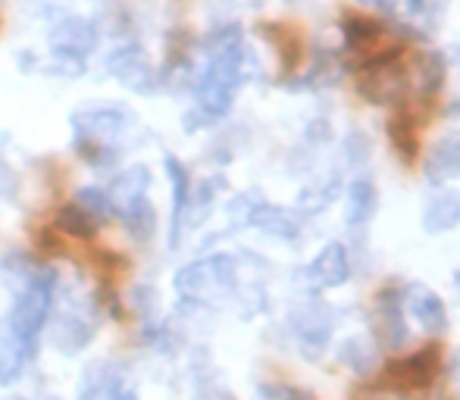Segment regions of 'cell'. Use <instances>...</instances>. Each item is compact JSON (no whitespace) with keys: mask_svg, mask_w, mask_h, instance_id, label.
Returning <instances> with one entry per match:
<instances>
[{"mask_svg":"<svg viewBox=\"0 0 460 400\" xmlns=\"http://www.w3.org/2000/svg\"><path fill=\"white\" fill-rule=\"evenodd\" d=\"M242 31L238 29H223L219 35H213V50H210V66L198 82V109L194 116L200 119H219L226 109L235 100V91L242 85ZM188 116V119H194Z\"/></svg>","mask_w":460,"mask_h":400,"instance_id":"6da1fadb","label":"cell"},{"mask_svg":"<svg viewBox=\"0 0 460 400\" xmlns=\"http://www.w3.org/2000/svg\"><path fill=\"white\" fill-rule=\"evenodd\" d=\"M132 116L126 109H82V113L73 116V126H75V147L85 160L92 163H110L116 157V147H119L122 135L132 128Z\"/></svg>","mask_w":460,"mask_h":400,"instance_id":"7a4b0ae2","label":"cell"},{"mask_svg":"<svg viewBox=\"0 0 460 400\" xmlns=\"http://www.w3.org/2000/svg\"><path fill=\"white\" fill-rule=\"evenodd\" d=\"M50 303H54V275L48 269H31L22 285L16 288V303L10 309L6 328L25 347H31L38 335H41V328L48 326Z\"/></svg>","mask_w":460,"mask_h":400,"instance_id":"3957f363","label":"cell"},{"mask_svg":"<svg viewBox=\"0 0 460 400\" xmlns=\"http://www.w3.org/2000/svg\"><path fill=\"white\" fill-rule=\"evenodd\" d=\"M235 288V260L226 254L204 257L176 273V291L185 300H217Z\"/></svg>","mask_w":460,"mask_h":400,"instance_id":"277c9868","label":"cell"},{"mask_svg":"<svg viewBox=\"0 0 460 400\" xmlns=\"http://www.w3.org/2000/svg\"><path fill=\"white\" fill-rule=\"evenodd\" d=\"M358 94L369 103H398L407 94V69L401 50H385L382 57L367 60L358 73Z\"/></svg>","mask_w":460,"mask_h":400,"instance_id":"5b68a950","label":"cell"},{"mask_svg":"<svg viewBox=\"0 0 460 400\" xmlns=\"http://www.w3.org/2000/svg\"><path fill=\"white\" fill-rule=\"evenodd\" d=\"M79 400H138L135 388H128L126 370L113 360L94 363L85 370L79 385Z\"/></svg>","mask_w":460,"mask_h":400,"instance_id":"8992f818","label":"cell"},{"mask_svg":"<svg viewBox=\"0 0 460 400\" xmlns=\"http://www.w3.org/2000/svg\"><path fill=\"white\" fill-rule=\"evenodd\" d=\"M147 182H151V178H147L145 166H132L128 172L116 176L113 182H110V188L103 191L110 213L126 219L132 210H138L141 204H147Z\"/></svg>","mask_w":460,"mask_h":400,"instance_id":"52a82bcc","label":"cell"},{"mask_svg":"<svg viewBox=\"0 0 460 400\" xmlns=\"http://www.w3.org/2000/svg\"><path fill=\"white\" fill-rule=\"evenodd\" d=\"M50 44H54L57 57H69V60H79V57L92 54L97 48V31L88 19L82 16H63L60 22L50 31Z\"/></svg>","mask_w":460,"mask_h":400,"instance_id":"ba28073f","label":"cell"},{"mask_svg":"<svg viewBox=\"0 0 460 400\" xmlns=\"http://www.w3.org/2000/svg\"><path fill=\"white\" fill-rule=\"evenodd\" d=\"M310 282L320 288H339L351 279V260H348V248L341 241H332L316 254V260L307 269Z\"/></svg>","mask_w":460,"mask_h":400,"instance_id":"9c48e42d","label":"cell"},{"mask_svg":"<svg viewBox=\"0 0 460 400\" xmlns=\"http://www.w3.org/2000/svg\"><path fill=\"white\" fill-rule=\"evenodd\" d=\"M94 319L82 316L79 309H66L54 319L50 326V344L57 347L60 353H79L88 341L94 338Z\"/></svg>","mask_w":460,"mask_h":400,"instance_id":"30bf717a","label":"cell"},{"mask_svg":"<svg viewBox=\"0 0 460 400\" xmlns=\"http://www.w3.org/2000/svg\"><path fill=\"white\" fill-rule=\"evenodd\" d=\"M401 303H404V309L426 328V332H445V326H448L445 303L436 291H432V288L411 285L404 291V298H401Z\"/></svg>","mask_w":460,"mask_h":400,"instance_id":"8fae6325","label":"cell"},{"mask_svg":"<svg viewBox=\"0 0 460 400\" xmlns=\"http://www.w3.org/2000/svg\"><path fill=\"white\" fill-rule=\"evenodd\" d=\"M436 372H438V347L429 344L420 353H413V357L394 363L392 370H388V376H392V382L401 385V388H426Z\"/></svg>","mask_w":460,"mask_h":400,"instance_id":"7c38bea8","label":"cell"},{"mask_svg":"<svg viewBox=\"0 0 460 400\" xmlns=\"http://www.w3.org/2000/svg\"><path fill=\"white\" fill-rule=\"evenodd\" d=\"M110 73L122 82V85L135 88V91H151L154 85V69L147 63V57L138 48H122L119 54H113L107 60Z\"/></svg>","mask_w":460,"mask_h":400,"instance_id":"4fadbf2b","label":"cell"},{"mask_svg":"<svg viewBox=\"0 0 460 400\" xmlns=\"http://www.w3.org/2000/svg\"><path fill=\"white\" fill-rule=\"evenodd\" d=\"M341 35H345V50L351 54H373L385 38V25L379 19H369L364 13H345L341 19Z\"/></svg>","mask_w":460,"mask_h":400,"instance_id":"5bb4252c","label":"cell"},{"mask_svg":"<svg viewBox=\"0 0 460 400\" xmlns=\"http://www.w3.org/2000/svg\"><path fill=\"white\" fill-rule=\"evenodd\" d=\"M376 328H379L385 347H401L407 341V326H404V303L392 288L379 294V307H376Z\"/></svg>","mask_w":460,"mask_h":400,"instance_id":"9a60e30c","label":"cell"},{"mask_svg":"<svg viewBox=\"0 0 460 400\" xmlns=\"http://www.w3.org/2000/svg\"><path fill=\"white\" fill-rule=\"evenodd\" d=\"M417 116H413L411 107H401L398 113L388 119V141L392 147L398 151V157L404 160L407 166L417 163V151H420V141H417Z\"/></svg>","mask_w":460,"mask_h":400,"instance_id":"2e32d148","label":"cell"},{"mask_svg":"<svg viewBox=\"0 0 460 400\" xmlns=\"http://www.w3.org/2000/svg\"><path fill=\"white\" fill-rule=\"evenodd\" d=\"M31 357V347H25L10 328L0 322V385H13L22 376L25 363Z\"/></svg>","mask_w":460,"mask_h":400,"instance_id":"e0dca14e","label":"cell"},{"mask_svg":"<svg viewBox=\"0 0 460 400\" xmlns=\"http://www.w3.org/2000/svg\"><path fill=\"white\" fill-rule=\"evenodd\" d=\"M248 222L276 238H295L297 231H301V222H297L295 213L285 210V206H273V204H257Z\"/></svg>","mask_w":460,"mask_h":400,"instance_id":"ac0fdd59","label":"cell"},{"mask_svg":"<svg viewBox=\"0 0 460 400\" xmlns=\"http://www.w3.org/2000/svg\"><path fill=\"white\" fill-rule=\"evenodd\" d=\"M376 200H379L376 197V185L369 182V178H358L345 195V222L351 225V229L367 225L376 213Z\"/></svg>","mask_w":460,"mask_h":400,"instance_id":"d6986e66","label":"cell"},{"mask_svg":"<svg viewBox=\"0 0 460 400\" xmlns=\"http://www.w3.org/2000/svg\"><path fill=\"white\" fill-rule=\"evenodd\" d=\"M460 222V195L457 191H442L426 204L423 210V225L426 231H451Z\"/></svg>","mask_w":460,"mask_h":400,"instance_id":"ffe728a7","label":"cell"},{"mask_svg":"<svg viewBox=\"0 0 460 400\" xmlns=\"http://www.w3.org/2000/svg\"><path fill=\"white\" fill-rule=\"evenodd\" d=\"M166 170H170V178H172V231H170V244H176L179 231H182V222H185L188 197H191V182H188V170L179 163L176 157H166Z\"/></svg>","mask_w":460,"mask_h":400,"instance_id":"44dd1931","label":"cell"},{"mask_svg":"<svg viewBox=\"0 0 460 400\" xmlns=\"http://www.w3.org/2000/svg\"><path fill=\"white\" fill-rule=\"evenodd\" d=\"M261 35L270 38V41L279 48V57H282V73H291V69L301 63V35H297L291 25L282 22H263Z\"/></svg>","mask_w":460,"mask_h":400,"instance_id":"7402d4cb","label":"cell"},{"mask_svg":"<svg viewBox=\"0 0 460 400\" xmlns=\"http://www.w3.org/2000/svg\"><path fill=\"white\" fill-rule=\"evenodd\" d=\"M291 326H295L297 338L307 341V344H316L323 347L329 338V328H332V322H329V316L323 313L320 307H307V309H297L295 316H291Z\"/></svg>","mask_w":460,"mask_h":400,"instance_id":"603a6c76","label":"cell"},{"mask_svg":"<svg viewBox=\"0 0 460 400\" xmlns=\"http://www.w3.org/2000/svg\"><path fill=\"white\" fill-rule=\"evenodd\" d=\"M460 172V138H448L432 151L429 163H426V176L432 182H442V178H451Z\"/></svg>","mask_w":460,"mask_h":400,"instance_id":"cb8c5ba5","label":"cell"},{"mask_svg":"<svg viewBox=\"0 0 460 400\" xmlns=\"http://www.w3.org/2000/svg\"><path fill=\"white\" fill-rule=\"evenodd\" d=\"M445 10H448V0H404V13L413 25L420 29H436L442 22Z\"/></svg>","mask_w":460,"mask_h":400,"instance_id":"d4e9b609","label":"cell"},{"mask_svg":"<svg viewBox=\"0 0 460 400\" xmlns=\"http://www.w3.org/2000/svg\"><path fill=\"white\" fill-rule=\"evenodd\" d=\"M417 85L426 98H436L438 88L445 85V63L438 54H426L423 60L417 63Z\"/></svg>","mask_w":460,"mask_h":400,"instance_id":"484cf974","label":"cell"},{"mask_svg":"<svg viewBox=\"0 0 460 400\" xmlns=\"http://www.w3.org/2000/svg\"><path fill=\"white\" fill-rule=\"evenodd\" d=\"M57 225H60L63 231H69V235H79V238H88L97 231V222L92 216H88L85 210H79V206H66V210L57 216Z\"/></svg>","mask_w":460,"mask_h":400,"instance_id":"4316f807","label":"cell"},{"mask_svg":"<svg viewBox=\"0 0 460 400\" xmlns=\"http://www.w3.org/2000/svg\"><path fill=\"white\" fill-rule=\"evenodd\" d=\"M128 222V231H132L138 241H147L154 235V225H157V213L151 210V204H141L138 210H132L126 216Z\"/></svg>","mask_w":460,"mask_h":400,"instance_id":"83f0119b","label":"cell"},{"mask_svg":"<svg viewBox=\"0 0 460 400\" xmlns=\"http://www.w3.org/2000/svg\"><path fill=\"white\" fill-rule=\"evenodd\" d=\"M367 157H369V141H367L360 132H351V135L345 138V160H348L351 166H360Z\"/></svg>","mask_w":460,"mask_h":400,"instance_id":"f1b7e54d","label":"cell"},{"mask_svg":"<svg viewBox=\"0 0 460 400\" xmlns=\"http://www.w3.org/2000/svg\"><path fill=\"white\" fill-rule=\"evenodd\" d=\"M16 188H19L16 172H13L4 160H0V197H13V195H16Z\"/></svg>","mask_w":460,"mask_h":400,"instance_id":"f546056e","label":"cell"},{"mask_svg":"<svg viewBox=\"0 0 460 400\" xmlns=\"http://www.w3.org/2000/svg\"><path fill=\"white\" fill-rule=\"evenodd\" d=\"M364 4H376V6H388L392 0H364Z\"/></svg>","mask_w":460,"mask_h":400,"instance_id":"4dcf8cb0","label":"cell"},{"mask_svg":"<svg viewBox=\"0 0 460 400\" xmlns=\"http://www.w3.org/2000/svg\"><path fill=\"white\" fill-rule=\"evenodd\" d=\"M451 113H455V116H460V103H455V107H451Z\"/></svg>","mask_w":460,"mask_h":400,"instance_id":"1f68e13d","label":"cell"},{"mask_svg":"<svg viewBox=\"0 0 460 400\" xmlns=\"http://www.w3.org/2000/svg\"><path fill=\"white\" fill-rule=\"evenodd\" d=\"M457 291H460V273H457Z\"/></svg>","mask_w":460,"mask_h":400,"instance_id":"d6a6232c","label":"cell"},{"mask_svg":"<svg viewBox=\"0 0 460 400\" xmlns=\"http://www.w3.org/2000/svg\"><path fill=\"white\" fill-rule=\"evenodd\" d=\"M10 400H29V397H10Z\"/></svg>","mask_w":460,"mask_h":400,"instance_id":"836d02e7","label":"cell"}]
</instances>
